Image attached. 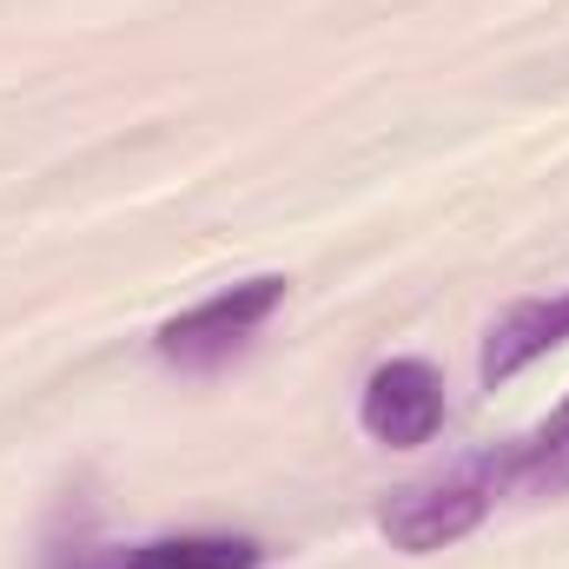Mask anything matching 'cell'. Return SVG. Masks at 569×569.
I'll return each mask as SVG.
<instances>
[{"mask_svg": "<svg viewBox=\"0 0 569 569\" xmlns=\"http://www.w3.org/2000/svg\"><path fill=\"white\" fill-rule=\"evenodd\" d=\"M497 497H503V457L490 450V457H470V463H457V470H443V477H425V483L391 490L385 510H378V530H385L391 550L430 557V550L463 543V537L497 510Z\"/></svg>", "mask_w": 569, "mask_h": 569, "instance_id": "cell-1", "label": "cell"}, {"mask_svg": "<svg viewBox=\"0 0 569 569\" xmlns=\"http://www.w3.org/2000/svg\"><path fill=\"white\" fill-rule=\"evenodd\" d=\"M279 305H284L279 272L239 279V284H226V291H212V298H199L192 311L166 318V325L152 331V351H159L166 365H179V371H212V365H226L232 351H246V345L272 325Z\"/></svg>", "mask_w": 569, "mask_h": 569, "instance_id": "cell-2", "label": "cell"}, {"mask_svg": "<svg viewBox=\"0 0 569 569\" xmlns=\"http://www.w3.org/2000/svg\"><path fill=\"white\" fill-rule=\"evenodd\" d=\"M358 430L385 450H418L443 430V371L430 358H385L358 391Z\"/></svg>", "mask_w": 569, "mask_h": 569, "instance_id": "cell-3", "label": "cell"}, {"mask_svg": "<svg viewBox=\"0 0 569 569\" xmlns=\"http://www.w3.org/2000/svg\"><path fill=\"white\" fill-rule=\"evenodd\" d=\"M557 345H569V291H550V298H523V305H510V311L490 325L483 358H477L483 391L510 385L517 371H530V365H537V358H550Z\"/></svg>", "mask_w": 569, "mask_h": 569, "instance_id": "cell-4", "label": "cell"}, {"mask_svg": "<svg viewBox=\"0 0 569 569\" xmlns=\"http://www.w3.org/2000/svg\"><path fill=\"white\" fill-rule=\"evenodd\" d=\"M266 543L259 537H226V530H186V537H152L133 550L80 557L73 569H259Z\"/></svg>", "mask_w": 569, "mask_h": 569, "instance_id": "cell-5", "label": "cell"}, {"mask_svg": "<svg viewBox=\"0 0 569 569\" xmlns=\"http://www.w3.org/2000/svg\"><path fill=\"white\" fill-rule=\"evenodd\" d=\"M503 490L517 497H569V398L503 450Z\"/></svg>", "mask_w": 569, "mask_h": 569, "instance_id": "cell-6", "label": "cell"}]
</instances>
